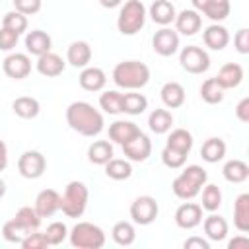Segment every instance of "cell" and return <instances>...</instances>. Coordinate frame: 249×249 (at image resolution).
I'll list each match as a JSON object with an SVG mask.
<instances>
[{"label": "cell", "instance_id": "6da1fadb", "mask_svg": "<svg viewBox=\"0 0 249 249\" xmlns=\"http://www.w3.org/2000/svg\"><path fill=\"white\" fill-rule=\"evenodd\" d=\"M66 123L68 126L88 138L97 136L103 130V115L88 101H72L66 107Z\"/></svg>", "mask_w": 249, "mask_h": 249}, {"label": "cell", "instance_id": "7a4b0ae2", "mask_svg": "<svg viewBox=\"0 0 249 249\" xmlns=\"http://www.w3.org/2000/svg\"><path fill=\"white\" fill-rule=\"evenodd\" d=\"M113 82L121 89H140L150 82V68L140 60H123L113 68Z\"/></svg>", "mask_w": 249, "mask_h": 249}, {"label": "cell", "instance_id": "3957f363", "mask_svg": "<svg viewBox=\"0 0 249 249\" xmlns=\"http://www.w3.org/2000/svg\"><path fill=\"white\" fill-rule=\"evenodd\" d=\"M208 173L200 165H187L171 183V191L181 200H193L206 185Z\"/></svg>", "mask_w": 249, "mask_h": 249}, {"label": "cell", "instance_id": "277c9868", "mask_svg": "<svg viewBox=\"0 0 249 249\" xmlns=\"http://www.w3.org/2000/svg\"><path fill=\"white\" fill-rule=\"evenodd\" d=\"M148 10L140 0H126L117 16V29L121 35H136L146 23Z\"/></svg>", "mask_w": 249, "mask_h": 249}, {"label": "cell", "instance_id": "5b68a950", "mask_svg": "<svg viewBox=\"0 0 249 249\" xmlns=\"http://www.w3.org/2000/svg\"><path fill=\"white\" fill-rule=\"evenodd\" d=\"M89 191L82 181H70L60 195V210L68 218H80L88 208Z\"/></svg>", "mask_w": 249, "mask_h": 249}, {"label": "cell", "instance_id": "8992f818", "mask_svg": "<svg viewBox=\"0 0 249 249\" xmlns=\"http://www.w3.org/2000/svg\"><path fill=\"white\" fill-rule=\"evenodd\" d=\"M68 237L76 249H101L105 245V231L91 222H78L68 231Z\"/></svg>", "mask_w": 249, "mask_h": 249}, {"label": "cell", "instance_id": "52a82bcc", "mask_svg": "<svg viewBox=\"0 0 249 249\" xmlns=\"http://www.w3.org/2000/svg\"><path fill=\"white\" fill-rule=\"evenodd\" d=\"M179 64L189 74H202L210 68V56L202 47L187 45L179 53Z\"/></svg>", "mask_w": 249, "mask_h": 249}, {"label": "cell", "instance_id": "ba28073f", "mask_svg": "<svg viewBox=\"0 0 249 249\" xmlns=\"http://www.w3.org/2000/svg\"><path fill=\"white\" fill-rule=\"evenodd\" d=\"M158 212H160L158 200L150 195L136 196L130 204V218L138 226H150L158 218Z\"/></svg>", "mask_w": 249, "mask_h": 249}, {"label": "cell", "instance_id": "9c48e42d", "mask_svg": "<svg viewBox=\"0 0 249 249\" xmlns=\"http://www.w3.org/2000/svg\"><path fill=\"white\" fill-rule=\"evenodd\" d=\"M47 169V160L37 150H25L18 160V171L25 179H39Z\"/></svg>", "mask_w": 249, "mask_h": 249}, {"label": "cell", "instance_id": "30bf717a", "mask_svg": "<svg viewBox=\"0 0 249 249\" xmlns=\"http://www.w3.org/2000/svg\"><path fill=\"white\" fill-rule=\"evenodd\" d=\"M152 49L160 56H171L179 51V33L171 27H161L152 37Z\"/></svg>", "mask_w": 249, "mask_h": 249}, {"label": "cell", "instance_id": "8fae6325", "mask_svg": "<svg viewBox=\"0 0 249 249\" xmlns=\"http://www.w3.org/2000/svg\"><path fill=\"white\" fill-rule=\"evenodd\" d=\"M2 70L12 80H23L31 72V58L25 53H10L2 62Z\"/></svg>", "mask_w": 249, "mask_h": 249}, {"label": "cell", "instance_id": "7c38bea8", "mask_svg": "<svg viewBox=\"0 0 249 249\" xmlns=\"http://www.w3.org/2000/svg\"><path fill=\"white\" fill-rule=\"evenodd\" d=\"M175 224L181 230H195L202 222V206L196 202H183L175 210Z\"/></svg>", "mask_w": 249, "mask_h": 249}, {"label": "cell", "instance_id": "4fadbf2b", "mask_svg": "<svg viewBox=\"0 0 249 249\" xmlns=\"http://www.w3.org/2000/svg\"><path fill=\"white\" fill-rule=\"evenodd\" d=\"M123 154L128 161H146L152 154V142L144 132H140L132 140L123 144Z\"/></svg>", "mask_w": 249, "mask_h": 249}, {"label": "cell", "instance_id": "5bb4252c", "mask_svg": "<svg viewBox=\"0 0 249 249\" xmlns=\"http://www.w3.org/2000/svg\"><path fill=\"white\" fill-rule=\"evenodd\" d=\"M202 27V16L193 10V8H187V10H181L177 16H175V31L181 33V35H195L196 31H200Z\"/></svg>", "mask_w": 249, "mask_h": 249}, {"label": "cell", "instance_id": "9a60e30c", "mask_svg": "<svg viewBox=\"0 0 249 249\" xmlns=\"http://www.w3.org/2000/svg\"><path fill=\"white\" fill-rule=\"evenodd\" d=\"M37 214L41 218H51L60 210V195L54 189H43L35 196V206Z\"/></svg>", "mask_w": 249, "mask_h": 249}, {"label": "cell", "instance_id": "2e32d148", "mask_svg": "<svg viewBox=\"0 0 249 249\" xmlns=\"http://www.w3.org/2000/svg\"><path fill=\"white\" fill-rule=\"evenodd\" d=\"M78 82H80V88L86 91H101L107 84V74L97 66H86L82 68Z\"/></svg>", "mask_w": 249, "mask_h": 249}, {"label": "cell", "instance_id": "e0dca14e", "mask_svg": "<svg viewBox=\"0 0 249 249\" xmlns=\"http://www.w3.org/2000/svg\"><path fill=\"white\" fill-rule=\"evenodd\" d=\"M142 130L132 121H115V123L109 124V140L113 144H119V146L126 144L128 140H132Z\"/></svg>", "mask_w": 249, "mask_h": 249}, {"label": "cell", "instance_id": "ac0fdd59", "mask_svg": "<svg viewBox=\"0 0 249 249\" xmlns=\"http://www.w3.org/2000/svg\"><path fill=\"white\" fill-rule=\"evenodd\" d=\"M148 16L152 18L154 23H158L161 27H167L169 23L175 21L177 10L169 0H154L152 6L148 8Z\"/></svg>", "mask_w": 249, "mask_h": 249}, {"label": "cell", "instance_id": "d6986e66", "mask_svg": "<svg viewBox=\"0 0 249 249\" xmlns=\"http://www.w3.org/2000/svg\"><path fill=\"white\" fill-rule=\"evenodd\" d=\"M53 47V39L47 31L43 29H33V31H27L25 35V49L29 54L33 56H41L45 53H49Z\"/></svg>", "mask_w": 249, "mask_h": 249}, {"label": "cell", "instance_id": "ffe728a7", "mask_svg": "<svg viewBox=\"0 0 249 249\" xmlns=\"http://www.w3.org/2000/svg\"><path fill=\"white\" fill-rule=\"evenodd\" d=\"M91 60V47L88 41H74L68 45L66 51V62L74 68H86Z\"/></svg>", "mask_w": 249, "mask_h": 249}, {"label": "cell", "instance_id": "44dd1931", "mask_svg": "<svg viewBox=\"0 0 249 249\" xmlns=\"http://www.w3.org/2000/svg\"><path fill=\"white\" fill-rule=\"evenodd\" d=\"M66 62L62 60V56H58L56 53H45L41 56H37V72L45 78H56L64 72Z\"/></svg>", "mask_w": 249, "mask_h": 249}, {"label": "cell", "instance_id": "7402d4cb", "mask_svg": "<svg viewBox=\"0 0 249 249\" xmlns=\"http://www.w3.org/2000/svg\"><path fill=\"white\" fill-rule=\"evenodd\" d=\"M202 41L210 51H224L230 43V33L224 25L212 23L202 31Z\"/></svg>", "mask_w": 249, "mask_h": 249}, {"label": "cell", "instance_id": "603a6c76", "mask_svg": "<svg viewBox=\"0 0 249 249\" xmlns=\"http://www.w3.org/2000/svg\"><path fill=\"white\" fill-rule=\"evenodd\" d=\"M214 78L224 89H233L243 82V68L237 62H226Z\"/></svg>", "mask_w": 249, "mask_h": 249}, {"label": "cell", "instance_id": "cb8c5ba5", "mask_svg": "<svg viewBox=\"0 0 249 249\" xmlns=\"http://www.w3.org/2000/svg\"><path fill=\"white\" fill-rule=\"evenodd\" d=\"M200 224H202V230H204L208 241H222V239H226V235H228V222H226L224 216L212 212Z\"/></svg>", "mask_w": 249, "mask_h": 249}, {"label": "cell", "instance_id": "d4e9b609", "mask_svg": "<svg viewBox=\"0 0 249 249\" xmlns=\"http://www.w3.org/2000/svg\"><path fill=\"white\" fill-rule=\"evenodd\" d=\"M160 95L167 109H179L185 103V88L179 82H165L160 89Z\"/></svg>", "mask_w": 249, "mask_h": 249}, {"label": "cell", "instance_id": "484cf974", "mask_svg": "<svg viewBox=\"0 0 249 249\" xmlns=\"http://www.w3.org/2000/svg\"><path fill=\"white\" fill-rule=\"evenodd\" d=\"M226 156V142L218 136H212L208 140L202 142L200 146V158L206 161V163H218L220 160H224Z\"/></svg>", "mask_w": 249, "mask_h": 249}, {"label": "cell", "instance_id": "4316f807", "mask_svg": "<svg viewBox=\"0 0 249 249\" xmlns=\"http://www.w3.org/2000/svg\"><path fill=\"white\" fill-rule=\"evenodd\" d=\"M233 226L241 231H249V195L241 193L233 202Z\"/></svg>", "mask_w": 249, "mask_h": 249}, {"label": "cell", "instance_id": "83f0119b", "mask_svg": "<svg viewBox=\"0 0 249 249\" xmlns=\"http://www.w3.org/2000/svg\"><path fill=\"white\" fill-rule=\"evenodd\" d=\"M12 111L19 117V119H35L41 111V105L35 97L31 95H21V97H16L12 101Z\"/></svg>", "mask_w": 249, "mask_h": 249}, {"label": "cell", "instance_id": "f1b7e54d", "mask_svg": "<svg viewBox=\"0 0 249 249\" xmlns=\"http://www.w3.org/2000/svg\"><path fill=\"white\" fill-rule=\"evenodd\" d=\"M222 175L228 183H243L249 177V165L243 160H230L222 167Z\"/></svg>", "mask_w": 249, "mask_h": 249}, {"label": "cell", "instance_id": "f546056e", "mask_svg": "<svg viewBox=\"0 0 249 249\" xmlns=\"http://www.w3.org/2000/svg\"><path fill=\"white\" fill-rule=\"evenodd\" d=\"M113 156V144L109 140H95L88 148V160L95 165H105Z\"/></svg>", "mask_w": 249, "mask_h": 249}, {"label": "cell", "instance_id": "4dcf8cb0", "mask_svg": "<svg viewBox=\"0 0 249 249\" xmlns=\"http://www.w3.org/2000/svg\"><path fill=\"white\" fill-rule=\"evenodd\" d=\"M148 126L156 134H165L173 126V115L167 109H154L148 117Z\"/></svg>", "mask_w": 249, "mask_h": 249}, {"label": "cell", "instance_id": "1f68e13d", "mask_svg": "<svg viewBox=\"0 0 249 249\" xmlns=\"http://www.w3.org/2000/svg\"><path fill=\"white\" fill-rule=\"evenodd\" d=\"M111 237L117 245H123V247H128L134 243L136 239V230H134V224L132 222H126V220H121L113 226L111 230Z\"/></svg>", "mask_w": 249, "mask_h": 249}, {"label": "cell", "instance_id": "d6a6232c", "mask_svg": "<svg viewBox=\"0 0 249 249\" xmlns=\"http://www.w3.org/2000/svg\"><path fill=\"white\" fill-rule=\"evenodd\" d=\"M193 134L187 130V128H173L167 136V142L165 146L173 148V150H179L183 154H189L193 150Z\"/></svg>", "mask_w": 249, "mask_h": 249}, {"label": "cell", "instance_id": "836d02e7", "mask_svg": "<svg viewBox=\"0 0 249 249\" xmlns=\"http://www.w3.org/2000/svg\"><path fill=\"white\" fill-rule=\"evenodd\" d=\"M105 175L113 181H124L132 175V165L128 160H121V158H111L105 163Z\"/></svg>", "mask_w": 249, "mask_h": 249}, {"label": "cell", "instance_id": "e575fe53", "mask_svg": "<svg viewBox=\"0 0 249 249\" xmlns=\"http://www.w3.org/2000/svg\"><path fill=\"white\" fill-rule=\"evenodd\" d=\"M146 109H148L146 95L138 93L136 89L128 91V93H123V113H126V115H142Z\"/></svg>", "mask_w": 249, "mask_h": 249}, {"label": "cell", "instance_id": "d590c367", "mask_svg": "<svg viewBox=\"0 0 249 249\" xmlns=\"http://www.w3.org/2000/svg\"><path fill=\"white\" fill-rule=\"evenodd\" d=\"M14 220L27 231V233H31V231H37L39 230V226H41V216L37 214V210L35 208H31V206H21L18 212H16V216H14Z\"/></svg>", "mask_w": 249, "mask_h": 249}, {"label": "cell", "instance_id": "8d00e7d4", "mask_svg": "<svg viewBox=\"0 0 249 249\" xmlns=\"http://www.w3.org/2000/svg\"><path fill=\"white\" fill-rule=\"evenodd\" d=\"M224 88L216 82V78H206L200 86V97L202 101H206L208 105H216L224 101Z\"/></svg>", "mask_w": 249, "mask_h": 249}, {"label": "cell", "instance_id": "74e56055", "mask_svg": "<svg viewBox=\"0 0 249 249\" xmlns=\"http://www.w3.org/2000/svg\"><path fill=\"white\" fill-rule=\"evenodd\" d=\"M200 191H202V202H200L202 210L216 212L222 206V191H220V187L214 185V183H208Z\"/></svg>", "mask_w": 249, "mask_h": 249}, {"label": "cell", "instance_id": "f35d334b", "mask_svg": "<svg viewBox=\"0 0 249 249\" xmlns=\"http://www.w3.org/2000/svg\"><path fill=\"white\" fill-rule=\"evenodd\" d=\"M99 107L109 115L123 113V93L117 89H107L99 95Z\"/></svg>", "mask_w": 249, "mask_h": 249}, {"label": "cell", "instance_id": "ab89813d", "mask_svg": "<svg viewBox=\"0 0 249 249\" xmlns=\"http://www.w3.org/2000/svg\"><path fill=\"white\" fill-rule=\"evenodd\" d=\"M230 12H231L230 0H212V2L208 4V8H206L202 14H204L210 21L220 23V21H224V19L230 16Z\"/></svg>", "mask_w": 249, "mask_h": 249}, {"label": "cell", "instance_id": "60d3db41", "mask_svg": "<svg viewBox=\"0 0 249 249\" xmlns=\"http://www.w3.org/2000/svg\"><path fill=\"white\" fill-rule=\"evenodd\" d=\"M2 27H8V29L16 31L18 35H21V33L27 31V16H23L18 10L6 12L4 18H2Z\"/></svg>", "mask_w": 249, "mask_h": 249}, {"label": "cell", "instance_id": "b9f144b4", "mask_svg": "<svg viewBox=\"0 0 249 249\" xmlns=\"http://www.w3.org/2000/svg\"><path fill=\"white\" fill-rule=\"evenodd\" d=\"M43 235H45L49 247H51V245H60V243L68 237V228H66L64 222H51V224L47 226V230L43 231Z\"/></svg>", "mask_w": 249, "mask_h": 249}, {"label": "cell", "instance_id": "7bdbcfd3", "mask_svg": "<svg viewBox=\"0 0 249 249\" xmlns=\"http://www.w3.org/2000/svg\"><path fill=\"white\" fill-rule=\"evenodd\" d=\"M187 156H189V154H183V152L173 150V148H169V146H165V148L161 150V161H163V165L169 167V169H181V167L185 165V161H187Z\"/></svg>", "mask_w": 249, "mask_h": 249}, {"label": "cell", "instance_id": "ee69618b", "mask_svg": "<svg viewBox=\"0 0 249 249\" xmlns=\"http://www.w3.org/2000/svg\"><path fill=\"white\" fill-rule=\"evenodd\" d=\"M27 235V231L12 218L8 220L4 226H2V237L8 241V243H21V239Z\"/></svg>", "mask_w": 249, "mask_h": 249}, {"label": "cell", "instance_id": "f6af8a7d", "mask_svg": "<svg viewBox=\"0 0 249 249\" xmlns=\"http://www.w3.org/2000/svg\"><path fill=\"white\" fill-rule=\"evenodd\" d=\"M23 249H47L49 247V243H47V239H45V235L41 233V231H31V233H27L23 239H21V243H19Z\"/></svg>", "mask_w": 249, "mask_h": 249}, {"label": "cell", "instance_id": "bcb514c9", "mask_svg": "<svg viewBox=\"0 0 249 249\" xmlns=\"http://www.w3.org/2000/svg\"><path fill=\"white\" fill-rule=\"evenodd\" d=\"M12 2H14V10L21 12L23 16H33L43 6V0H12Z\"/></svg>", "mask_w": 249, "mask_h": 249}, {"label": "cell", "instance_id": "7dc6e473", "mask_svg": "<svg viewBox=\"0 0 249 249\" xmlns=\"http://www.w3.org/2000/svg\"><path fill=\"white\" fill-rule=\"evenodd\" d=\"M233 47L239 54H247L249 53V29L241 27L237 29V33L233 35Z\"/></svg>", "mask_w": 249, "mask_h": 249}, {"label": "cell", "instance_id": "c3c4849f", "mask_svg": "<svg viewBox=\"0 0 249 249\" xmlns=\"http://www.w3.org/2000/svg\"><path fill=\"white\" fill-rule=\"evenodd\" d=\"M18 39H19V35L16 31L2 27L0 29V51H12L18 45Z\"/></svg>", "mask_w": 249, "mask_h": 249}, {"label": "cell", "instance_id": "681fc988", "mask_svg": "<svg viewBox=\"0 0 249 249\" xmlns=\"http://www.w3.org/2000/svg\"><path fill=\"white\" fill-rule=\"evenodd\" d=\"M183 247L185 249H210V241L198 235H191L183 241Z\"/></svg>", "mask_w": 249, "mask_h": 249}, {"label": "cell", "instance_id": "f907efd6", "mask_svg": "<svg viewBox=\"0 0 249 249\" xmlns=\"http://www.w3.org/2000/svg\"><path fill=\"white\" fill-rule=\"evenodd\" d=\"M235 117L241 123H249V97H243L237 105H235Z\"/></svg>", "mask_w": 249, "mask_h": 249}, {"label": "cell", "instance_id": "816d5d0a", "mask_svg": "<svg viewBox=\"0 0 249 249\" xmlns=\"http://www.w3.org/2000/svg\"><path fill=\"white\" fill-rule=\"evenodd\" d=\"M247 247H249V237L245 233L230 239V243H228V249H247Z\"/></svg>", "mask_w": 249, "mask_h": 249}, {"label": "cell", "instance_id": "f5cc1de1", "mask_svg": "<svg viewBox=\"0 0 249 249\" xmlns=\"http://www.w3.org/2000/svg\"><path fill=\"white\" fill-rule=\"evenodd\" d=\"M8 167V146L4 144V140H0V171H4Z\"/></svg>", "mask_w": 249, "mask_h": 249}, {"label": "cell", "instance_id": "db71d44e", "mask_svg": "<svg viewBox=\"0 0 249 249\" xmlns=\"http://www.w3.org/2000/svg\"><path fill=\"white\" fill-rule=\"evenodd\" d=\"M212 0H191V4H193V10H196V12H204L206 8H208V4H210Z\"/></svg>", "mask_w": 249, "mask_h": 249}, {"label": "cell", "instance_id": "11a10c76", "mask_svg": "<svg viewBox=\"0 0 249 249\" xmlns=\"http://www.w3.org/2000/svg\"><path fill=\"white\" fill-rule=\"evenodd\" d=\"M124 0H99V4L103 6V8H117V6H121Z\"/></svg>", "mask_w": 249, "mask_h": 249}, {"label": "cell", "instance_id": "9f6ffc18", "mask_svg": "<svg viewBox=\"0 0 249 249\" xmlns=\"http://www.w3.org/2000/svg\"><path fill=\"white\" fill-rule=\"evenodd\" d=\"M6 195V183H4V179L0 177V198Z\"/></svg>", "mask_w": 249, "mask_h": 249}]
</instances>
